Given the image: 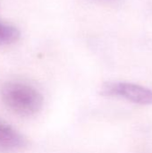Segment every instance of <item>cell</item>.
<instances>
[{"instance_id":"2","label":"cell","mask_w":152,"mask_h":153,"mask_svg":"<svg viewBox=\"0 0 152 153\" xmlns=\"http://www.w3.org/2000/svg\"><path fill=\"white\" fill-rule=\"evenodd\" d=\"M101 94L109 97L124 98L133 103L142 106L152 105L151 90L131 82H106L101 88Z\"/></svg>"},{"instance_id":"4","label":"cell","mask_w":152,"mask_h":153,"mask_svg":"<svg viewBox=\"0 0 152 153\" xmlns=\"http://www.w3.org/2000/svg\"><path fill=\"white\" fill-rule=\"evenodd\" d=\"M19 38L20 31L16 27L0 21V45L12 44Z\"/></svg>"},{"instance_id":"1","label":"cell","mask_w":152,"mask_h":153,"mask_svg":"<svg viewBox=\"0 0 152 153\" xmlns=\"http://www.w3.org/2000/svg\"><path fill=\"white\" fill-rule=\"evenodd\" d=\"M4 104L13 112L22 116L37 113L42 106V96L33 87L22 82H9L2 90Z\"/></svg>"},{"instance_id":"3","label":"cell","mask_w":152,"mask_h":153,"mask_svg":"<svg viewBox=\"0 0 152 153\" xmlns=\"http://www.w3.org/2000/svg\"><path fill=\"white\" fill-rule=\"evenodd\" d=\"M25 145V138L18 131L0 120V152H14Z\"/></svg>"}]
</instances>
